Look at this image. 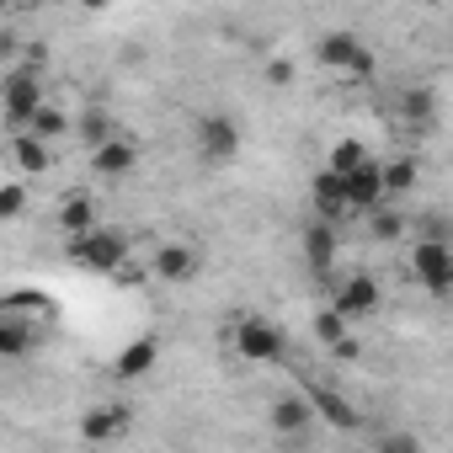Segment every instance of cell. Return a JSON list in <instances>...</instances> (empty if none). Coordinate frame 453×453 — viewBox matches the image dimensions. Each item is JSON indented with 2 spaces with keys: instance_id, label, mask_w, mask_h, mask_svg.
Masks as SVG:
<instances>
[{
  "instance_id": "1",
  "label": "cell",
  "mask_w": 453,
  "mask_h": 453,
  "mask_svg": "<svg viewBox=\"0 0 453 453\" xmlns=\"http://www.w3.org/2000/svg\"><path fill=\"white\" fill-rule=\"evenodd\" d=\"M65 257H70V267H81V273L123 278V273H128V257H134V241H128L123 230L91 224V230H81V235H65Z\"/></svg>"
},
{
  "instance_id": "2",
  "label": "cell",
  "mask_w": 453,
  "mask_h": 453,
  "mask_svg": "<svg viewBox=\"0 0 453 453\" xmlns=\"http://www.w3.org/2000/svg\"><path fill=\"white\" fill-rule=\"evenodd\" d=\"M230 347H235L241 363L267 368V363H283L288 357V331L278 320H267V315H241L230 326Z\"/></svg>"
},
{
  "instance_id": "3",
  "label": "cell",
  "mask_w": 453,
  "mask_h": 453,
  "mask_svg": "<svg viewBox=\"0 0 453 453\" xmlns=\"http://www.w3.org/2000/svg\"><path fill=\"white\" fill-rule=\"evenodd\" d=\"M43 107V70L17 59L6 75H0V123L6 128H27V118Z\"/></svg>"
},
{
  "instance_id": "4",
  "label": "cell",
  "mask_w": 453,
  "mask_h": 453,
  "mask_svg": "<svg viewBox=\"0 0 453 453\" xmlns=\"http://www.w3.org/2000/svg\"><path fill=\"white\" fill-rule=\"evenodd\" d=\"M192 155L208 165V171H224L241 160V123L230 112H203L192 123Z\"/></svg>"
},
{
  "instance_id": "5",
  "label": "cell",
  "mask_w": 453,
  "mask_h": 453,
  "mask_svg": "<svg viewBox=\"0 0 453 453\" xmlns=\"http://www.w3.org/2000/svg\"><path fill=\"white\" fill-rule=\"evenodd\" d=\"M411 278L432 299H448V288H453V246L442 235H416L411 241Z\"/></svg>"
},
{
  "instance_id": "6",
  "label": "cell",
  "mask_w": 453,
  "mask_h": 453,
  "mask_svg": "<svg viewBox=\"0 0 453 453\" xmlns=\"http://www.w3.org/2000/svg\"><path fill=\"white\" fill-rule=\"evenodd\" d=\"M342 197H347V213H368V208H379V203H384V160L368 155L363 165H352V171L342 176Z\"/></svg>"
},
{
  "instance_id": "7",
  "label": "cell",
  "mask_w": 453,
  "mask_h": 453,
  "mask_svg": "<svg viewBox=\"0 0 453 453\" xmlns=\"http://www.w3.org/2000/svg\"><path fill=\"white\" fill-rule=\"evenodd\" d=\"M379 304H384V288H379V278H368V273L342 278V283H336V299H331V310H342L347 320H373Z\"/></svg>"
},
{
  "instance_id": "8",
  "label": "cell",
  "mask_w": 453,
  "mask_h": 453,
  "mask_svg": "<svg viewBox=\"0 0 453 453\" xmlns=\"http://www.w3.org/2000/svg\"><path fill=\"white\" fill-rule=\"evenodd\" d=\"M128 426H134V411L128 405H118V400H102V405H86L81 411V442H118V437H128Z\"/></svg>"
},
{
  "instance_id": "9",
  "label": "cell",
  "mask_w": 453,
  "mask_h": 453,
  "mask_svg": "<svg viewBox=\"0 0 453 453\" xmlns=\"http://www.w3.org/2000/svg\"><path fill=\"white\" fill-rule=\"evenodd\" d=\"M6 160L33 181V176H49V171H54V144L38 139L33 128H12V139H6Z\"/></svg>"
},
{
  "instance_id": "10",
  "label": "cell",
  "mask_w": 453,
  "mask_h": 453,
  "mask_svg": "<svg viewBox=\"0 0 453 453\" xmlns=\"http://www.w3.org/2000/svg\"><path fill=\"white\" fill-rule=\"evenodd\" d=\"M91 155V171L96 176H107V181H118V176H128L134 165H139V139H128L123 128H112L96 150H86Z\"/></svg>"
},
{
  "instance_id": "11",
  "label": "cell",
  "mask_w": 453,
  "mask_h": 453,
  "mask_svg": "<svg viewBox=\"0 0 453 453\" xmlns=\"http://www.w3.org/2000/svg\"><path fill=\"white\" fill-rule=\"evenodd\" d=\"M197 251L187 246V241H160L155 246V257H150V278L155 283H187V278H197Z\"/></svg>"
},
{
  "instance_id": "12",
  "label": "cell",
  "mask_w": 453,
  "mask_h": 453,
  "mask_svg": "<svg viewBox=\"0 0 453 453\" xmlns=\"http://www.w3.org/2000/svg\"><path fill=\"white\" fill-rule=\"evenodd\" d=\"M155 363H160V336H134V342L112 357V379H118V384H139Z\"/></svg>"
},
{
  "instance_id": "13",
  "label": "cell",
  "mask_w": 453,
  "mask_h": 453,
  "mask_svg": "<svg viewBox=\"0 0 453 453\" xmlns=\"http://www.w3.org/2000/svg\"><path fill=\"white\" fill-rule=\"evenodd\" d=\"M304 400H310V411H315V416H326V421H331L336 432H357V426H363L357 405H352V400H347L342 389H326V384H315V389H310Z\"/></svg>"
},
{
  "instance_id": "14",
  "label": "cell",
  "mask_w": 453,
  "mask_h": 453,
  "mask_svg": "<svg viewBox=\"0 0 453 453\" xmlns=\"http://www.w3.org/2000/svg\"><path fill=\"white\" fill-rule=\"evenodd\" d=\"M304 262L315 278H331V267H336V224L331 219H315L304 230Z\"/></svg>"
},
{
  "instance_id": "15",
  "label": "cell",
  "mask_w": 453,
  "mask_h": 453,
  "mask_svg": "<svg viewBox=\"0 0 453 453\" xmlns=\"http://www.w3.org/2000/svg\"><path fill=\"white\" fill-rule=\"evenodd\" d=\"M357 49H363V43H357V33L331 27V33L315 43V65H320V70H331V75H347V65L357 59Z\"/></svg>"
},
{
  "instance_id": "16",
  "label": "cell",
  "mask_w": 453,
  "mask_h": 453,
  "mask_svg": "<svg viewBox=\"0 0 453 453\" xmlns=\"http://www.w3.org/2000/svg\"><path fill=\"white\" fill-rule=\"evenodd\" d=\"M310 203H315V219H331V224H336V219L347 213V197H342V176L320 165V171H315V181H310Z\"/></svg>"
},
{
  "instance_id": "17",
  "label": "cell",
  "mask_w": 453,
  "mask_h": 453,
  "mask_svg": "<svg viewBox=\"0 0 453 453\" xmlns=\"http://www.w3.org/2000/svg\"><path fill=\"white\" fill-rule=\"evenodd\" d=\"M310 421H315V411H310L304 395L273 400V432H278V437H299V432H310Z\"/></svg>"
},
{
  "instance_id": "18",
  "label": "cell",
  "mask_w": 453,
  "mask_h": 453,
  "mask_svg": "<svg viewBox=\"0 0 453 453\" xmlns=\"http://www.w3.org/2000/svg\"><path fill=\"white\" fill-rule=\"evenodd\" d=\"M112 128H118V123H112V112H107V107H86V112H75V118H70V134H75L86 150H96Z\"/></svg>"
},
{
  "instance_id": "19",
  "label": "cell",
  "mask_w": 453,
  "mask_h": 453,
  "mask_svg": "<svg viewBox=\"0 0 453 453\" xmlns=\"http://www.w3.org/2000/svg\"><path fill=\"white\" fill-rule=\"evenodd\" d=\"M91 224H96V203L86 192H65V203H59V230L65 235H81V230H91Z\"/></svg>"
},
{
  "instance_id": "20",
  "label": "cell",
  "mask_w": 453,
  "mask_h": 453,
  "mask_svg": "<svg viewBox=\"0 0 453 453\" xmlns=\"http://www.w3.org/2000/svg\"><path fill=\"white\" fill-rule=\"evenodd\" d=\"M416 181H421V165L416 160H384V203L416 192Z\"/></svg>"
},
{
  "instance_id": "21",
  "label": "cell",
  "mask_w": 453,
  "mask_h": 453,
  "mask_svg": "<svg viewBox=\"0 0 453 453\" xmlns=\"http://www.w3.org/2000/svg\"><path fill=\"white\" fill-rule=\"evenodd\" d=\"M27 128H33L38 139H49V144H54V139H65V134H70V112H65V107H54V102L43 96V107L27 118Z\"/></svg>"
},
{
  "instance_id": "22",
  "label": "cell",
  "mask_w": 453,
  "mask_h": 453,
  "mask_svg": "<svg viewBox=\"0 0 453 453\" xmlns=\"http://www.w3.org/2000/svg\"><path fill=\"white\" fill-rule=\"evenodd\" d=\"M368 155H373V150H368L363 139H336V144L326 150V171H336V176H347V171H352V165H363Z\"/></svg>"
},
{
  "instance_id": "23",
  "label": "cell",
  "mask_w": 453,
  "mask_h": 453,
  "mask_svg": "<svg viewBox=\"0 0 453 453\" xmlns=\"http://www.w3.org/2000/svg\"><path fill=\"white\" fill-rule=\"evenodd\" d=\"M33 352V331L22 320H0V357H27Z\"/></svg>"
},
{
  "instance_id": "24",
  "label": "cell",
  "mask_w": 453,
  "mask_h": 453,
  "mask_svg": "<svg viewBox=\"0 0 453 453\" xmlns=\"http://www.w3.org/2000/svg\"><path fill=\"white\" fill-rule=\"evenodd\" d=\"M368 235H373V241H400V235H405V219L379 203V208H368Z\"/></svg>"
},
{
  "instance_id": "25",
  "label": "cell",
  "mask_w": 453,
  "mask_h": 453,
  "mask_svg": "<svg viewBox=\"0 0 453 453\" xmlns=\"http://www.w3.org/2000/svg\"><path fill=\"white\" fill-rule=\"evenodd\" d=\"M310 326H315V342H320V347H336V342L347 336V326H352V320H347L342 310H320Z\"/></svg>"
},
{
  "instance_id": "26",
  "label": "cell",
  "mask_w": 453,
  "mask_h": 453,
  "mask_svg": "<svg viewBox=\"0 0 453 453\" xmlns=\"http://www.w3.org/2000/svg\"><path fill=\"white\" fill-rule=\"evenodd\" d=\"M400 107H405V118H411V123H432V112H437V96H432L426 86H411V91L400 96Z\"/></svg>"
},
{
  "instance_id": "27",
  "label": "cell",
  "mask_w": 453,
  "mask_h": 453,
  "mask_svg": "<svg viewBox=\"0 0 453 453\" xmlns=\"http://www.w3.org/2000/svg\"><path fill=\"white\" fill-rule=\"evenodd\" d=\"M27 213V181H0V224Z\"/></svg>"
},
{
  "instance_id": "28",
  "label": "cell",
  "mask_w": 453,
  "mask_h": 453,
  "mask_svg": "<svg viewBox=\"0 0 453 453\" xmlns=\"http://www.w3.org/2000/svg\"><path fill=\"white\" fill-rule=\"evenodd\" d=\"M294 59H267V86H294Z\"/></svg>"
},
{
  "instance_id": "29",
  "label": "cell",
  "mask_w": 453,
  "mask_h": 453,
  "mask_svg": "<svg viewBox=\"0 0 453 453\" xmlns=\"http://www.w3.org/2000/svg\"><path fill=\"white\" fill-rule=\"evenodd\" d=\"M379 448H384V453H416L421 442H416V437H384Z\"/></svg>"
},
{
  "instance_id": "30",
  "label": "cell",
  "mask_w": 453,
  "mask_h": 453,
  "mask_svg": "<svg viewBox=\"0 0 453 453\" xmlns=\"http://www.w3.org/2000/svg\"><path fill=\"white\" fill-rule=\"evenodd\" d=\"M0 59H17V38L12 33H0Z\"/></svg>"
},
{
  "instance_id": "31",
  "label": "cell",
  "mask_w": 453,
  "mask_h": 453,
  "mask_svg": "<svg viewBox=\"0 0 453 453\" xmlns=\"http://www.w3.org/2000/svg\"><path fill=\"white\" fill-rule=\"evenodd\" d=\"M81 6H86L91 17H102V12H112V0H81Z\"/></svg>"
},
{
  "instance_id": "32",
  "label": "cell",
  "mask_w": 453,
  "mask_h": 453,
  "mask_svg": "<svg viewBox=\"0 0 453 453\" xmlns=\"http://www.w3.org/2000/svg\"><path fill=\"white\" fill-rule=\"evenodd\" d=\"M6 6H33V0H6Z\"/></svg>"
},
{
  "instance_id": "33",
  "label": "cell",
  "mask_w": 453,
  "mask_h": 453,
  "mask_svg": "<svg viewBox=\"0 0 453 453\" xmlns=\"http://www.w3.org/2000/svg\"><path fill=\"white\" fill-rule=\"evenodd\" d=\"M0 12H12V6H6V0H0Z\"/></svg>"
}]
</instances>
